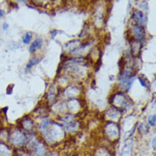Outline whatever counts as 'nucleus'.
I'll return each instance as SVG.
<instances>
[{
    "instance_id": "obj_1",
    "label": "nucleus",
    "mask_w": 156,
    "mask_h": 156,
    "mask_svg": "<svg viewBox=\"0 0 156 156\" xmlns=\"http://www.w3.org/2000/svg\"><path fill=\"white\" fill-rule=\"evenodd\" d=\"M133 32H134V35L136 36V38H137L138 39H143L145 37V31H144V28L140 26V25H136L134 27V29H133Z\"/></svg>"
},
{
    "instance_id": "obj_2",
    "label": "nucleus",
    "mask_w": 156,
    "mask_h": 156,
    "mask_svg": "<svg viewBox=\"0 0 156 156\" xmlns=\"http://www.w3.org/2000/svg\"><path fill=\"white\" fill-rule=\"evenodd\" d=\"M11 148L4 142H0V156H10Z\"/></svg>"
},
{
    "instance_id": "obj_3",
    "label": "nucleus",
    "mask_w": 156,
    "mask_h": 156,
    "mask_svg": "<svg viewBox=\"0 0 156 156\" xmlns=\"http://www.w3.org/2000/svg\"><path fill=\"white\" fill-rule=\"evenodd\" d=\"M43 45V40L41 39H37L35 41H33L32 43L31 46H30V53H34L37 50L40 49L41 47Z\"/></svg>"
},
{
    "instance_id": "obj_4",
    "label": "nucleus",
    "mask_w": 156,
    "mask_h": 156,
    "mask_svg": "<svg viewBox=\"0 0 156 156\" xmlns=\"http://www.w3.org/2000/svg\"><path fill=\"white\" fill-rule=\"evenodd\" d=\"M133 18H134V20L135 21H137V22H143V18H144V16H143V14L139 11V10H137V9H134V10H133Z\"/></svg>"
},
{
    "instance_id": "obj_5",
    "label": "nucleus",
    "mask_w": 156,
    "mask_h": 156,
    "mask_svg": "<svg viewBox=\"0 0 156 156\" xmlns=\"http://www.w3.org/2000/svg\"><path fill=\"white\" fill-rule=\"evenodd\" d=\"M39 62H40V59H39V58H36V57H34V58L31 59V60L29 61L28 64L27 65V72H28V70L31 68L32 67H33L34 65L38 64Z\"/></svg>"
},
{
    "instance_id": "obj_6",
    "label": "nucleus",
    "mask_w": 156,
    "mask_h": 156,
    "mask_svg": "<svg viewBox=\"0 0 156 156\" xmlns=\"http://www.w3.org/2000/svg\"><path fill=\"white\" fill-rule=\"evenodd\" d=\"M31 39H32L31 32H27V33L25 34V36L23 37V39H22V42H23V44H25V45L28 44V43L31 41Z\"/></svg>"
},
{
    "instance_id": "obj_7",
    "label": "nucleus",
    "mask_w": 156,
    "mask_h": 156,
    "mask_svg": "<svg viewBox=\"0 0 156 156\" xmlns=\"http://www.w3.org/2000/svg\"><path fill=\"white\" fill-rule=\"evenodd\" d=\"M148 122H149V124H150L151 126H155V114H154V115L149 117Z\"/></svg>"
},
{
    "instance_id": "obj_8",
    "label": "nucleus",
    "mask_w": 156,
    "mask_h": 156,
    "mask_svg": "<svg viewBox=\"0 0 156 156\" xmlns=\"http://www.w3.org/2000/svg\"><path fill=\"white\" fill-rule=\"evenodd\" d=\"M138 79H139V81H140V83H141V84H142V86H144V87H145V86H147V84L145 83V81H144V80H142V78H140V77H139V78H138Z\"/></svg>"
},
{
    "instance_id": "obj_9",
    "label": "nucleus",
    "mask_w": 156,
    "mask_h": 156,
    "mask_svg": "<svg viewBox=\"0 0 156 156\" xmlns=\"http://www.w3.org/2000/svg\"><path fill=\"white\" fill-rule=\"evenodd\" d=\"M9 28V25L7 23H4V25H3V29L4 30H8Z\"/></svg>"
},
{
    "instance_id": "obj_10",
    "label": "nucleus",
    "mask_w": 156,
    "mask_h": 156,
    "mask_svg": "<svg viewBox=\"0 0 156 156\" xmlns=\"http://www.w3.org/2000/svg\"><path fill=\"white\" fill-rule=\"evenodd\" d=\"M152 147L154 148V149H155V137H154L152 140Z\"/></svg>"
},
{
    "instance_id": "obj_11",
    "label": "nucleus",
    "mask_w": 156,
    "mask_h": 156,
    "mask_svg": "<svg viewBox=\"0 0 156 156\" xmlns=\"http://www.w3.org/2000/svg\"><path fill=\"white\" fill-rule=\"evenodd\" d=\"M51 33H52V38H54V37L55 36V34H56V33H58V31H52Z\"/></svg>"
},
{
    "instance_id": "obj_12",
    "label": "nucleus",
    "mask_w": 156,
    "mask_h": 156,
    "mask_svg": "<svg viewBox=\"0 0 156 156\" xmlns=\"http://www.w3.org/2000/svg\"><path fill=\"white\" fill-rule=\"evenodd\" d=\"M4 15V11L3 9H0V17H2Z\"/></svg>"
}]
</instances>
